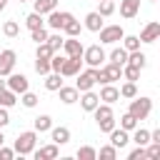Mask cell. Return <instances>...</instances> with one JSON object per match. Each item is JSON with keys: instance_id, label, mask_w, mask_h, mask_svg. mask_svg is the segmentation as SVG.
Listing matches in <instances>:
<instances>
[{"instance_id": "39", "label": "cell", "mask_w": 160, "mask_h": 160, "mask_svg": "<svg viewBox=\"0 0 160 160\" xmlns=\"http://www.w3.org/2000/svg\"><path fill=\"white\" fill-rule=\"evenodd\" d=\"M120 128H122V130H128V132H132V130L138 128V120H135L130 112H125V115L120 118Z\"/></svg>"}, {"instance_id": "30", "label": "cell", "mask_w": 160, "mask_h": 160, "mask_svg": "<svg viewBox=\"0 0 160 160\" xmlns=\"http://www.w3.org/2000/svg\"><path fill=\"white\" fill-rule=\"evenodd\" d=\"M108 58H110V62H115V65H120V68H122V65L128 62V50H125V48H115Z\"/></svg>"}, {"instance_id": "3", "label": "cell", "mask_w": 160, "mask_h": 160, "mask_svg": "<svg viewBox=\"0 0 160 160\" xmlns=\"http://www.w3.org/2000/svg\"><path fill=\"white\" fill-rule=\"evenodd\" d=\"M35 145H38V132H35V130H25V132H20V135H18V140H15L12 150H15L18 155H32Z\"/></svg>"}, {"instance_id": "4", "label": "cell", "mask_w": 160, "mask_h": 160, "mask_svg": "<svg viewBox=\"0 0 160 160\" xmlns=\"http://www.w3.org/2000/svg\"><path fill=\"white\" fill-rule=\"evenodd\" d=\"M105 60H108V55H105L102 45H88V48H82V62L88 68H100Z\"/></svg>"}, {"instance_id": "2", "label": "cell", "mask_w": 160, "mask_h": 160, "mask_svg": "<svg viewBox=\"0 0 160 160\" xmlns=\"http://www.w3.org/2000/svg\"><path fill=\"white\" fill-rule=\"evenodd\" d=\"M128 112L140 122V120H145V118L152 112V100H150L148 95H135V98H130V108H128Z\"/></svg>"}, {"instance_id": "52", "label": "cell", "mask_w": 160, "mask_h": 160, "mask_svg": "<svg viewBox=\"0 0 160 160\" xmlns=\"http://www.w3.org/2000/svg\"><path fill=\"white\" fill-rule=\"evenodd\" d=\"M150 2H155V0H150Z\"/></svg>"}, {"instance_id": "26", "label": "cell", "mask_w": 160, "mask_h": 160, "mask_svg": "<svg viewBox=\"0 0 160 160\" xmlns=\"http://www.w3.org/2000/svg\"><path fill=\"white\" fill-rule=\"evenodd\" d=\"M62 40H65V38L60 35V30H52V32H48V40H45V42L50 45L52 52H60V50H62Z\"/></svg>"}, {"instance_id": "7", "label": "cell", "mask_w": 160, "mask_h": 160, "mask_svg": "<svg viewBox=\"0 0 160 160\" xmlns=\"http://www.w3.org/2000/svg\"><path fill=\"white\" fill-rule=\"evenodd\" d=\"M5 88H10L15 95H20V92L30 90V82H28V78H25L22 72H10V75L5 78Z\"/></svg>"}, {"instance_id": "45", "label": "cell", "mask_w": 160, "mask_h": 160, "mask_svg": "<svg viewBox=\"0 0 160 160\" xmlns=\"http://www.w3.org/2000/svg\"><path fill=\"white\" fill-rule=\"evenodd\" d=\"M128 160H148L145 148H142V145H138L135 150H130V152H128Z\"/></svg>"}, {"instance_id": "24", "label": "cell", "mask_w": 160, "mask_h": 160, "mask_svg": "<svg viewBox=\"0 0 160 160\" xmlns=\"http://www.w3.org/2000/svg\"><path fill=\"white\" fill-rule=\"evenodd\" d=\"M15 102H18V95H15L10 88H0V108H8V110H10Z\"/></svg>"}, {"instance_id": "37", "label": "cell", "mask_w": 160, "mask_h": 160, "mask_svg": "<svg viewBox=\"0 0 160 160\" xmlns=\"http://www.w3.org/2000/svg\"><path fill=\"white\" fill-rule=\"evenodd\" d=\"M100 5H98V12L102 15V18H110L112 12H115V0H98Z\"/></svg>"}, {"instance_id": "33", "label": "cell", "mask_w": 160, "mask_h": 160, "mask_svg": "<svg viewBox=\"0 0 160 160\" xmlns=\"http://www.w3.org/2000/svg\"><path fill=\"white\" fill-rule=\"evenodd\" d=\"M122 80H140V68H135V65H130V62H125L122 65Z\"/></svg>"}, {"instance_id": "11", "label": "cell", "mask_w": 160, "mask_h": 160, "mask_svg": "<svg viewBox=\"0 0 160 160\" xmlns=\"http://www.w3.org/2000/svg\"><path fill=\"white\" fill-rule=\"evenodd\" d=\"M98 98H100V102H108V105H112V102H118V100H120V90H118L112 82H105V85L100 88Z\"/></svg>"}, {"instance_id": "31", "label": "cell", "mask_w": 160, "mask_h": 160, "mask_svg": "<svg viewBox=\"0 0 160 160\" xmlns=\"http://www.w3.org/2000/svg\"><path fill=\"white\" fill-rule=\"evenodd\" d=\"M78 160H98V150L92 148V145H82V148H78Z\"/></svg>"}, {"instance_id": "21", "label": "cell", "mask_w": 160, "mask_h": 160, "mask_svg": "<svg viewBox=\"0 0 160 160\" xmlns=\"http://www.w3.org/2000/svg\"><path fill=\"white\" fill-rule=\"evenodd\" d=\"M80 30H82V22H80V20H75V18H68L60 32H65L68 38H78V35H80Z\"/></svg>"}, {"instance_id": "36", "label": "cell", "mask_w": 160, "mask_h": 160, "mask_svg": "<svg viewBox=\"0 0 160 160\" xmlns=\"http://www.w3.org/2000/svg\"><path fill=\"white\" fill-rule=\"evenodd\" d=\"M98 158H100V160H115V158H118V148H115V145H102V148L98 150Z\"/></svg>"}, {"instance_id": "28", "label": "cell", "mask_w": 160, "mask_h": 160, "mask_svg": "<svg viewBox=\"0 0 160 160\" xmlns=\"http://www.w3.org/2000/svg\"><path fill=\"white\" fill-rule=\"evenodd\" d=\"M45 78V90H50V92H55L60 85H62V75L60 72H48V75H42Z\"/></svg>"}, {"instance_id": "6", "label": "cell", "mask_w": 160, "mask_h": 160, "mask_svg": "<svg viewBox=\"0 0 160 160\" xmlns=\"http://www.w3.org/2000/svg\"><path fill=\"white\" fill-rule=\"evenodd\" d=\"M80 70H82V55H72V58L65 55L62 68H60V75H62V78H75Z\"/></svg>"}, {"instance_id": "17", "label": "cell", "mask_w": 160, "mask_h": 160, "mask_svg": "<svg viewBox=\"0 0 160 160\" xmlns=\"http://www.w3.org/2000/svg\"><path fill=\"white\" fill-rule=\"evenodd\" d=\"M32 155H35V160H52V158H58V155H60V145L50 142V145L35 148V150H32Z\"/></svg>"}, {"instance_id": "34", "label": "cell", "mask_w": 160, "mask_h": 160, "mask_svg": "<svg viewBox=\"0 0 160 160\" xmlns=\"http://www.w3.org/2000/svg\"><path fill=\"white\" fill-rule=\"evenodd\" d=\"M118 90H120V98H128V100L138 95V85H135L132 80H128V82H122V85H120Z\"/></svg>"}, {"instance_id": "18", "label": "cell", "mask_w": 160, "mask_h": 160, "mask_svg": "<svg viewBox=\"0 0 160 160\" xmlns=\"http://www.w3.org/2000/svg\"><path fill=\"white\" fill-rule=\"evenodd\" d=\"M82 42H80V38H65L62 40V52L68 55V58H72V55H82Z\"/></svg>"}, {"instance_id": "13", "label": "cell", "mask_w": 160, "mask_h": 160, "mask_svg": "<svg viewBox=\"0 0 160 160\" xmlns=\"http://www.w3.org/2000/svg\"><path fill=\"white\" fill-rule=\"evenodd\" d=\"M102 25H105V18H102L98 10L88 12V15H85V20H82V28H85V30H90V32H98Z\"/></svg>"}, {"instance_id": "8", "label": "cell", "mask_w": 160, "mask_h": 160, "mask_svg": "<svg viewBox=\"0 0 160 160\" xmlns=\"http://www.w3.org/2000/svg\"><path fill=\"white\" fill-rule=\"evenodd\" d=\"M78 80H75V88H78V92H85V90H92V85H95V68H88V70H80L78 75H75Z\"/></svg>"}, {"instance_id": "41", "label": "cell", "mask_w": 160, "mask_h": 160, "mask_svg": "<svg viewBox=\"0 0 160 160\" xmlns=\"http://www.w3.org/2000/svg\"><path fill=\"white\" fill-rule=\"evenodd\" d=\"M30 38H32V42H35V45H40V42H45V40H48V30H45V28L30 30Z\"/></svg>"}, {"instance_id": "20", "label": "cell", "mask_w": 160, "mask_h": 160, "mask_svg": "<svg viewBox=\"0 0 160 160\" xmlns=\"http://www.w3.org/2000/svg\"><path fill=\"white\" fill-rule=\"evenodd\" d=\"M140 12V0H120V15L132 20L135 15Z\"/></svg>"}, {"instance_id": "47", "label": "cell", "mask_w": 160, "mask_h": 160, "mask_svg": "<svg viewBox=\"0 0 160 160\" xmlns=\"http://www.w3.org/2000/svg\"><path fill=\"white\" fill-rule=\"evenodd\" d=\"M10 122V112H8V108H0V128H5Z\"/></svg>"}, {"instance_id": "22", "label": "cell", "mask_w": 160, "mask_h": 160, "mask_svg": "<svg viewBox=\"0 0 160 160\" xmlns=\"http://www.w3.org/2000/svg\"><path fill=\"white\" fill-rule=\"evenodd\" d=\"M58 8V0H32V10L40 12V15H48Z\"/></svg>"}, {"instance_id": "40", "label": "cell", "mask_w": 160, "mask_h": 160, "mask_svg": "<svg viewBox=\"0 0 160 160\" xmlns=\"http://www.w3.org/2000/svg\"><path fill=\"white\" fill-rule=\"evenodd\" d=\"M35 72H38V75H48V72H52V70H50V60H45V58H35Z\"/></svg>"}, {"instance_id": "42", "label": "cell", "mask_w": 160, "mask_h": 160, "mask_svg": "<svg viewBox=\"0 0 160 160\" xmlns=\"http://www.w3.org/2000/svg\"><path fill=\"white\" fill-rule=\"evenodd\" d=\"M35 58H45V60H50V58H52L50 45H48V42H40V45H38V50H35Z\"/></svg>"}, {"instance_id": "23", "label": "cell", "mask_w": 160, "mask_h": 160, "mask_svg": "<svg viewBox=\"0 0 160 160\" xmlns=\"http://www.w3.org/2000/svg\"><path fill=\"white\" fill-rule=\"evenodd\" d=\"M52 128V118L50 115H38L35 120H32V130L35 132H48Z\"/></svg>"}, {"instance_id": "50", "label": "cell", "mask_w": 160, "mask_h": 160, "mask_svg": "<svg viewBox=\"0 0 160 160\" xmlns=\"http://www.w3.org/2000/svg\"><path fill=\"white\" fill-rule=\"evenodd\" d=\"M0 88H5V78L2 75H0Z\"/></svg>"}, {"instance_id": "46", "label": "cell", "mask_w": 160, "mask_h": 160, "mask_svg": "<svg viewBox=\"0 0 160 160\" xmlns=\"http://www.w3.org/2000/svg\"><path fill=\"white\" fill-rule=\"evenodd\" d=\"M12 158H15V150H12V148L0 145V160H12Z\"/></svg>"}, {"instance_id": "27", "label": "cell", "mask_w": 160, "mask_h": 160, "mask_svg": "<svg viewBox=\"0 0 160 160\" xmlns=\"http://www.w3.org/2000/svg\"><path fill=\"white\" fill-rule=\"evenodd\" d=\"M128 62H130V65H135V68H140V70H142V68H145V65H148V55H145V52H142V50H132V52H128Z\"/></svg>"}, {"instance_id": "49", "label": "cell", "mask_w": 160, "mask_h": 160, "mask_svg": "<svg viewBox=\"0 0 160 160\" xmlns=\"http://www.w3.org/2000/svg\"><path fill=\"white\" fill-rule=\"evenodd\" d=\"M5 142V135H2V128H0V145Z\"/></svg>"}, {"instance_id": "12", "label": "cell", "mask_w": 160, "mask_h": 160, "mask_svg": "<svg viewBox=\"0 0 160 160\" xmlns=\"http://www.w3.org/2000/svg\"><path fill=\"white\" fill-rule=\"evenodd\" d=\"M55 92L60 95V102H62V105H72V102H78V98H80L78 88H75V85L70 88V85H65V82H62V85H60Z\"/></svg>"}, {"instance_id": "16", "label": "cell", "mask_w": 160, "mask_h": 160, "mask_svg": "<svg viewBox=\"0 0 160 160\" xmlns=\"http://www.w3.org/2000/svg\"><path fill=\"white\" fill-rule=\"evenodd\" d=\"M108 135H110V145H115L118 150H120V148H125V145L130 142V132H128V130H122V128H118V125H115Z\"/></svg>"}, {"instance_id": "48", "label": "cell", "mask_w": 160, "mask_h": 160, "mask_svg": "<svg viewBox=\"0 0 160 160\" xmlns=\"http://www.w3.org/2000/svg\"><path fill=\"white\" fill-rule=\"evenodd\" d=\"M5 5H8V0H0V12L5 10Z\"/></svg>"}, {"instance_id": "9", "label": "cell", "mask_w": 160, "mask_h": 160, "mask_svg": "<svg viewBox=\"0 0 160 160\" xmlns=\"http://www.w3.org/2000/svg\"><path fill=\"white\" fill-rule=\"evenodd\" d=\"M15 62H18V55H15V50H0V75L2 78H8L12 70H15Z\"/></svg>"}, {"instance_id": "14", "label": "cell", "mask_w": 160, "mask_h": 160, "mask_svg": "<svg viewBox=\"0 0 160 160\" xmlns=\"http://www.w3.org/2000/svg\"><path fill=\"white\" fill-rule=\"evenodd\" d=\"M138 38H140V42H155V40L160 38V22H155V20H152V22H148V25L140 30V35H138Z\"/></svg>"}, {"instance_id": "35", "label": "cell", "mask_w": 160, "mask_h": 160, "mask_svg": "<svg viewBox=\"0 0 160 160\" xmlns=\"http://www.w3.org/2000/svg\"><path fill=\"white\" fill-rule=\"evenodd\" d=\"M122 48H125L128 52L140 50V38H138V35H122Z\"/></svg>"}, {"instance_id": "1", "label": "cell", "mask_w": 160, "mask_h": 160, "mask_svg": "<svg viewBox=\"0 0 160 160\" xmlns=\"http://www.w3.org/2000/svg\"><path fill=\"white\" fill-rule=\"evenodd\" d=\"M115 80H122V68L115 65V62H102L100 68H95V82L105 85V82H115Z\"/></svg>"}, {"instance_id": "19", "label": "cell", "mask_w": 160, "mask_h": 160, "mask_svg": "<svg viewBox=\"0 0 160 160\" xmlns=\"http://www.w3.org/2000/svg\"><path fill=\"white\" fill-rule=\"evenodd\" d=\"M80 108L85 110V112H92V108L100 102V98H98V92H92V90H85V92H80Z\"/></svg>"}, {"instance_id": "10", "label": "cell", "mask_w": 160, "mask_h": 160, "mask_svg": "<svg viewBox=\"0 0 160 160\" xmlns=\"http://www.w3.org/2000/svg\"><path fill=\"white\" fill-rule=\"evenodd\" d=\"M68 18H72V12H68V10H58V8H55L52 12H48V20H45V22H48L50 30H62V25H65Z\"/></svg>"}, {"instance_id": "51", "label": "cell", "mask_w": 160, "mask_h": 160, "mask_svg": "<svg viewBox=\"0 0 160 160\" xmlns=\"http://www.w3.org/2000/svg\"><path fill=\"white\" fill-rule=\"evenodd\" d=\"M18 2H32V0H18Z\"/></svg>"}, {"instance_id": "38", "label": "cell", "mask_w": 160, "mask_h": 160, "mask_svg": "<svg viewBox=\"0 0 160 160\" xmlns=\"http://www.w3.org/2000/svg\"><path fill=\"white\" fill-rule=\"evenodd\" d=\"M20 102H22V108H35L38 105V95L25 90V92H20Z\"/></svg>"}, {"instance_id": "44", "label": "cell", "mask_w": 160, "mask_h": 160, "mask_svg": "<svg viewBox=\"0 0 160 160\" xmlns=\"http://www.w3.org/2000/svg\"><path fill=\"white\" fill-rule=\"evenodd\" d=\"M115 125H118V122H115V115H112V118H105V120H100V122H98L100 132H110V130H112Z\"/></svg>"}, {"instance_id": "15", "label": "cell", "mask_w": 160, "mask_h": 160, "mask_svg": "<svg viewBox=\"0 0 160 160\" xmlns=\"http://www.w3.org/2000/svg\"><path fill=\"white\" fill-rule=\"evenodd\" d=\"M48 132H50V140L55 145H68L70 142V128H65V125H58V128L52 125Z\"/></svg>"}, {"instance_id": "43", "label": "cell", "mask_w": 160, "mask_h": 160, "mask_svg": "<svg viewBox=\"0 0 160 160\" xmlns=\"http://www.w3.org/2000/svg\"><path fill=\"white\" fill-rule=\"evenodd\" d=\"M62 60H65V55H60V52H52V58H50V70H52V72H60V68H62Z\"/></svg>"}, {"instance_id": "25", "label": "cell", "mask_w": 160, "mask_h": 160, "mask_svg": "<svg viewBox=\"0 0 160 160\" xmlns=\"http://www.w3.org/2000/svg\"><path fill=\"white\" fill-rule=\"evenodd\" d=\"M42 18H45V15H40V12H35V10H32V12L25 18V28H28V30H38V28H45V20H42Z\"/></svg>"}, {"instance_id": "5", "label": "cell", "mask_w": 160, "mask_h": 160, "mask_svg": "<svg viewBox=\"0 0 160 160\" xmlns=\"http://www.w3.org/2000/svg\"><path fill=\"white\" fill-rule=\"evenodd\" d=\"M98 32H100V42H102V45H115V42L122 40V35H125V30H122L120 25H102Z\"/></svg>"}, {"instance_id": "32", "label": "cell", "mask_w": 160, "mask_h": 160, "mask_svg": "<svg viewBox=\"0 0 160 160\" xmlns=\"http://www.w3.org/2000/svg\"><path fill=\"white\" fill-rule=\"evenodd\" d=\"M2 35H5V38H18V35H20V25H18V20H5V25H2Z\"/></svg>"}, {"instance_id": "29", "label": "cell", "mask_w": 160, "mask_h": 160, "mask_svg": "<svg viewBox=\"0 0 160 160\" xmlns=\"http://www.w3.org/2000/svg\"><path fill=\"white\" fill-rule=\"evenodd\" d=\"M130 140H132L135 145H142V148H145V145L150 142V130H145V128H135Z\"/></svg>"}]
</instances>
